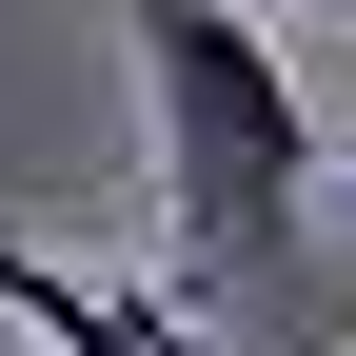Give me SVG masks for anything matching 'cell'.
I'll list each match as a JSON object with an SVG mask.
<instances>
[{"label":"cell","instance_id":"obj_1","mask_svg":"<svg viewBox=\"0 0 356 356\" xmlns=\"http://www.w3.org/2000/svg\"><path fill=\"white\" fill-rule=\"evenodd\" d=\"M119 20H139V99H159L178 317H277V297H297V178H317V119H297L257 0H119Z\"/></svg>","mask_w":356,"mask_h":356},{"label":"cell","instance_id":"obj_2","mask_svg":"<svg viewBox=\"0 0 356 356\" xmlns=\"http://www.w3.org/2000/svg\"><path fill=\"white\" fill-rule=\"evenodd\" d=\"M0 317H20L40 356H198L178 297H99V277H60V257H20V238H0Z\"/></svg>","mask_w":356,"mask_h":356},{"label":"cell","instance_id":"obj_3","mask_svg":"<svg viewBox=\"0 0 356 356\" xmlns=\"http://www.w3.org/2000/svg\"><path fill=\"white\" fill-rule=\"evenodd\" d=\"M337 178H356V139H337Z\"/></svg>","mask_w":356,"mask_h":356},{"label":"cell","instance_id":"obj_4","mask_svg":"<svg viewBox=\"0 0 356 356\" xmlns=\"http://www.w3.org/2000/svg\"><path fill=\"white\" fill-rule=\"evenodd\" d=\"M337 20H356V0H337Z\"/></svg>","mask_w":356,"mask_h":356}]
</instances>
